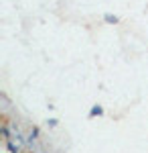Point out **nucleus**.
I'll use <instances>...</instances> for the list:
<instances>
[{"mask_svg": "<svg viewBox=\"0 0 148 153\" xmlns=\"http://www.w3.org/2000/svg\"><path fill=\"white\" fill-rule=\"evenodd\" d=\"M102 114H103V106H100V104L91 106V110H89V117H91V118H95V117H102Z\"/></svg>", "mask_w": 148, "mask_h": 153, "instance_id": "1", "label": "nucleus"}, {"mask_svg": "<svg viewBox=\"0 0 148 153\" xmlns=\"http://www.w3.org/2000/svg\"><path fill=\"white\" fill-rule=\"evenodd\" d=\"M6 145H8V151L10 153H21V145L14 141H6Z\"/></svg>", "mask_w": 148, "mask_h": 153, "instance_id": "3", "label": "nucleus"}, {"mask_svg": "<svg viewBox=\"0 0 148 153\" xmlns=\"http://www.w3.org/2000/svg\"><path fill=\"white\" fill-rule=\"evenodd\" d=\"M49 123V127H57V118H51V120H47Z\"/></svg>", "mask_w": 148, "mask_h": 153, "instance_id": "6", "label": "nucleus"}, {"mask_svg": "<svg viewBox=\"0 0 148 153\" xmlns=\"http://www.w3.org/2000/svg\"><path fill=\"white\" fill-rule=\"evenodd\" d=\"M106 23L116 25V23H120V19H118V16H114V14H106Z\"/></svg>", "mask_w": 148, "mask_h": 153, "instance_id": "5", "label": "nucleus"}, {"mask_svg": "<svg viewBox=\"0 0 148 153\" xmlns=\"http://www.w3.org/2000/svg\"><path fill=\"white\" fill-rule=\"evenodd\" d=\"M39 135H41V131H39V127H31V131H29V141L33 143L39 139Z\"/></svg>", "mask_w": 148, "mask_h": 153, "instance_id": "2", "label": "nucleus"}, {"mask_svg": "<svg viewBox=\"0 0 148 153\" xmlns=\"http://www.w3.org/2000/svg\"><path fill=\"white\" fill-rule=\"evenodd\" d=\"M2 137H4L6 141H12V133H10V129H8V125L2 127Z\"/></svg>", "mask_w": 148, "mask_h": 153, "instance_id": "4", "label": "nucleus"}]
</instances>
